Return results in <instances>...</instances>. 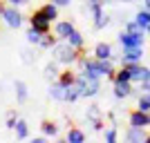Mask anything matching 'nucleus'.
<instances>
[{
    "instance_id": "nucleus-1",
    "label": "nucleus",
    "mask_w": 150,
    "mask_h": 143,
    "mask_svg": "<svg viewBox=\"0 0 150 143\" xmlns=\"http://www.w3.org/2000/svg\"><path fill=\"white\" fill-rule=\"evenodd\" d=\"M52 56H54V61L61 63V65H74L76 61H79V56H81V49H76V47H72V45L67 43V40H63V38H58L56 45L52 47Z\"/></svg>"
},
{
    "instance_id": "nucleus-2",
    "label": "nucleus",
    "mask_w": 150,
    "mask_h": 143,
    "mask_svg": "<svg viewBox=\"0 0 150 143\" xmlns=\"http://www.w3.org/2000/svg\"><path fill=\"white\" fill-rule=\"evenodd\" d=\"M29 27L38 29L40 34H50L52 31V20L43 13V9H36V11L29 16Z\"/></svg>"
},
{
    "instance_id": "nucleus-3",
    "label": "nucleus",
    "mask_w": 150,
    "mask_h": 143,
    "mask_svg": "<svg viewBox=\"0 0 150 143\" xmlns=\"http://www.w3.org/2000/svg\"><path fill=\"white\" fill-rule=\"evenodd\" d=\"M119 45L121 47H139V45H144V31H121L119 36Z\"/></svg>"
},
{
    "instance_id": "nucleus-4",
    "label": "nucleus",
    "mask_w": 150,
    "mask_h": 143,
    "mask_svg": "<svg viewBox=\"0 0 150 143\" xmlns=\"http://www.w3.org/2000/svg\"><path fill=\"white\" fill-rule=\"evenodd\" d=\"M2 18H5L7 27H11V29H18L20 25H23V13L18 11V7H5V11H2Z\"/></svg>"
},
{
    "instance_id": "nucleus-5",
    "label": "nucleus",
    "mask_w": 150,
    "mask_h": 143,
    "mask_svg": "<svg viewBox=\"0 0 150 143\" xmlns=\"http://www.w3.org/2000/svg\"><path fill=\"white\" fill-rule=\"evenodd\" d=\"M141 58H144V45H139V47H123V54H121V65L141 63Z\"/></svg>"
},
{
    "instance_id": "nucleus-6",
    "label": "nucleus",
    "mask_w": 150,
    "mask_h": 143,
    "mask_svg": "<svg viewBox=\"0 0 150 143\" xmlns=\"http://www.w3.org/2000/svg\"><path fill=\"white\" fill-rule=\"evenodd\" d=\"M128 67H130V74H132V83L141 85V83L150 81V67H146V65H141V63H132V65H128Z\"/></svg>"
},
{
    "instance_id": "nucleus-7",
    "label": "nucleus",
    "mask_w": 150,
    "mask_h": 143,
    "mask_svg": "<svg viewBox=\"0 0 150 143\" xmlns=\"http://www.w3.org/2000/svg\"><path fill=\"white\" fill-rule=\"evenodd\" d=\"M128 121H130L132 128H148L150 125V112H144V110H132L130 116H128Z\"/></svg>"
},
{
    "instance_id": "nucleus-8",
    "label": "nucleus",
    "mask_w": 150,
    "mask_h": 143,
    "mask_svg": "<svg viewBox=\"0 0 150 143\" xmlns=\"http://www.w3.org/2000/svg\"><path fill=\"white\" fill-rule=\"evenodd\" d=\"M74 29L76 27H74L72 20H56V23H54V34H56L58 38H63V40L69 38V34H72Z\"/></svg>"
},
{
    "instance_id": "nucleus-9",
    "label": "nucleus",
    "mask_w": 150,
    "mask_h": 143,
    "mask_svg": "<svg viewBox=\"0 0 150 143\" xmlns=\"http://www.w3.org/2000/svg\"><path fill=\"white\" fill-rule=\"evenodd\" d=\"M150 134H146V128H128V132H125V139L130 143H146L148 141Z\"/></svg>"
},
{
    "instance_id": "nucleus-10",
    "label": "nucleus",
    "mask_w": 150,
    "mask_h": 143,
    "mask_svg": "<svg viewBox=\"0 0 150 143\" xmlns=\"http://www.w3.org/2000/svg\"><path fill=\"white\" fill-rule=\"evenodd\" d=\"M114 99H128L132 94V83L130 81H114Z\"/></svg>"
},
{
    "instance_id": "nucleus-11",
    "label": "nucleus",
    "mask_w": 150,
    "mask_h": 143,
    "mask_svg": "<svg viewBox=\"0 0 150 143\" xmlns=\"http://www.w3.org/2000/svg\"><path fill=\"white\" fill-rule=\"evenodd\" d=\"M65 94H67V87L63 85L61 81H52V87H50V96L54 101H63V103H65Z\"/></svg>"
},
{
    "instance_id": "nucleus-12",
    "label": "nucleus",
    "mask_w": 150,
    "mask_h": 143,
    "mask_svg": "<svg viewBox=\"0 0 150 143\" xmlns=\"http://www.w3.org/2000/svg\"><path fill=\"white\" fill-rule=\"evenodd\" d=\"M99 89H101V78H90L88 76V81H85V87H83V96L85 99H90V96H96L99 94Z\"/></svg>"
},
{
    "instance_id": "nucleus-13",
    "label": "nucleus",
    "mask_w": 150,
    "mask_h": 143,
    "mask_svg": "<svg viewBox=\"0 0 150 143\" xmlns=\"http://www.w3.org/2000/svg\"><path fill=\"white\" fill-rule=\"evenodd\" d=\"M94 56L101 58V61H105V58H112V56H114L112 45H110V43H96V47H94Z\"/></svg>"
},
{
    "instance_id": "nucleus-14",
    "label": "nucleus",
    "mask_w": 150,
    "mask_h": 143,
    "mask_svg": "<svg viewBox=\"0 0 150 143\" xmlns=\"http://www.w3.org/2000/svg\"><path fill=\"white\" fill-rule=\"evenodd\" d=\"M134 20L139 23V27H141L146 34H150V9H141V11H137Z\"/></svg>"
},
{
    "instance_id": "nucleus-15",
    "label": "nucleus",
    "mask_w": 150,
    "mask_h": 143,
    "mask_svg": "<svg viewBox=\"0 0 150 143\" xmlns=\"http://www.w3.org/2000/svg\"><path fill=\"white\" fill-rule=\"evenodd\" d=\"M65 141L67 143H83L85 141V132L79 130V128H69L67 134H65Z\"/></svg>"
},
{
    "instance_id": "nucleus-16",
    "label": "nucleus",
    "mask_w": 150,
    "mask_h": 143,
    "mask_svg": "<svg viewBox=\"0 0 150 143\" xmlns=\"http://www.w3.org/2000/svg\"><path fill=\"white\" fill-rule=\"evenodd\" d=\"M13 89H16V101H18L20 105H23V103H27V99H29V92H27V85H25V83H23V81H16Z\"/></svg>"
},
{
    "instance_id": "nucleus-17",
    "label": "nucleus",
    "mask_w": 150,
    "mask_h": 143,
    "mask_svg": "<svg viewBox=\"0 0 150 143\" xmlns=\"http://www.w3.org/2000/svg\"><path fill=\"white\" fill-rule=\"evenodd\" d=\"M58 74H61V72H58V63H56V61H54V63H47V65H45V69H43L45 81H56Z\"/></svg>"
},
{
    "instance_id": "nucleus-18",
    "label": "nucleus",
    "mask_w": 150,
    "mask_h": 143,
    "mask_svg": "<svg viewBox=\"0 0 150 143\" xmlns=\"http://www.w3.org/2000/svg\"><path fill=\"white\" fill-rule=\"evenodd\" d=\"M40 9H43V13H45V16H47V18L52 20V23H56V18H58V9H61L58 5H54V2L50 0V2H45V5L40 7Z\"/></svg>"
},
{
    "instance_id": "nucleus-19",
    "label": "nucleus",
    "mask_w": 150,
    "mask_h": 143,
    "mask_svg": "<svg viewBox=\"0 0 150 143\" xmlns=\"http://www.w3.org/2000/svg\"><path fill=\"white\" fill-rule=\"evenodd\" d=\"M65 40H67L69 45H72V47H76V49H81L83 51V45H85V38H83V34L81 31H72V34H69V38H65Z\"/></svg>"
},
{
    "instance_id": "nucleus-20",
    "label": "nucleus",
    "mask_w": 150,
    "mask_h": 143,
    "mask_svg": "<svg viewBox=\"0 0 150 143\" xmlns=\"http://www.w3.org/2000/svg\"><path fill=\"white\" fill-rule=\"evenodd\" d=\"M40 130H43L45 137H52V139L58 137V125L54 123V121H43V123H40Z\"/></svg>"
},
{
    "instance_id": "nucleus-21",
    "label": "nucleus",
    "mask_w": 150,
    "mask_h": 143,
    "mask_svg": "<svg viewBox=\"0 0 150 143\" xmlns=\"http://www.w3.org/2000/svg\"><path fill=\"white\" fill-rule=\"evenodd\" d=\"M110 81H130L132 83V74H130V67H128V65H121V69H117V72H114V76L112 78H110Z\"/></svg>"
},
{
    "instance_id": "nucleus-22",
    "label": "nucleus",
    "mask_w": 150,
    "mask_h": 143,
    "mask_svg": "<svg viewBox=\"0 0 150 143\" xmlns=\"http://www.w3.org/2000/svg\"><path fill=\"white\" fill-rule=\"evenodd\" d=\"M58 81H61L65 87L74 85V83H76V72H72V69H65V72H61V74H58Z\"/></svg>"
},
{
    "instance_id": "nucleus-23",
    "label": "nucleus",
    "mask_w": 150,
    "mask_h": 143,
    "mask_svg": "<svg viewBox=\"0 0 150 143\" xmlns=\"http://www.w3.org/2000/svg\"><path fill=\"white\" fill-rule=\"evenodd\" d=\"M56 40H58L56 34H54V36H52V31H50V34H43V38H40L38 47H43V49H52V47L56 45Z\"/></svg>"
},
{
    "instance_id": "nucleus-24",
    "label": "nucleus",
    "mask_w": 150,
    "mask_h": 143,
    "mask_svg": "<svg viewBox=\"0 0 150 143\" xmlns=\"http://www.w3.org/2000/svg\"><path fill=\"white\" fill-rule=\"evenodd\" d=\"M16 137L18 139H27L29 137V125H27L25 118H18V123H16Z\"/></svg>"
},
{
    "instance_id": "nucleus-25",
    "label": "nucleus",
    "mask_w": 150,
    "mask_h": 143,
    "mask_svg": "<svg viewBox=\"0 0 150 143\" xmlns=\"http://www.w3.org/2000/svg\"><path fill=\"white\" fill-rule=\"evenodd\" d=\"M137 107L144 110V112H150V92H141L137 99Z\"/></svg>"
},
{
    "instance_id": "nucleus-26",
    "label": "nucleus",
    "mask_w": 150,
    "mask_h": 143,
    "mask_svg": "<svg viewBox=\"0 0 150 143\" xmlns=\"http://www.w3.org/2000/svg\"><path fill=\"white\" fill-rule=\"evenodd\" d=\"M81 99V89L76 87V83L74 85H69L67 87V94H65V103H74V101H79Z\"/></svg>"
},
{
    "instance_id": "nucleus-27",
    "label": "nucleus",
    "mask_w": 150,
    "mask_h": 143,
    "mask_svg": "<svg viewBox=\"0 0 150 143\" xmlns=\"http://www.w3.org/2000/svg\"><path fill=\"white\" fill-rule=\"evenodd\" d=\"M25 36H27V43H31V45H38V43H40V38H43V34H40L38 29H34V27H29Z\"/></svg>"
},
{
    "instance_id": "nucleus-28",
    "label": "nucleus",
    "mask_w": 150,
    "mask_h": 143,
    "mask_svg": "<svg viewBox=\"0 0 150 143\" xmlns=\"http://www.w3.org/2000/svg\"><path fill=\"white\" fill-rule=\"evenodd\" d=\"M108 25H110V16H108L105 11L94 18V29H103V27H108Z\"/></svg>"
},
{
    "instance_id": "nucleus-29",
    "label": "nucleus",
    "mask_w": 150,
    "mask_h": 143,
    "mask_svg": "<svg viewBox=\"0 0 150 143\" xmlns=\"http://www.w3.org/2000/svg\"><path fill=\"white\" fill-rule=\"evenodd\" d=\"M85 116H88L90 121L94 123V121L103 118V114H101V107H99V105H90V107H88V114H85Z\"/></svg>"
},
{
    "instance_id": "nucleus-30",
    "label": "nucleus",
    "mask_w": 150,
    "mask_h": 143,
    "mask_svg": "<svg viewBox=\"0 0 150 143\" xmlns=\"http://www.w3.org/2000/svg\"><path fill=\"white\" fill-rule=\"evenodd\" d=\"M103 134H105V141L108 143H114L117 141V139H119V134H117V125H110V128H108V130H103Z\"/></svg>"
},
{
    "instance_id": "nucleus-31",
    "label": "nucleus",
    "mask_w": 150,
    "mask_h": 143,
    "mask_svg": "<svg viewBox=\"0 0 150 143\" xmlns=\"http://www.w3.org/2000/svg\"><path fill=\"white\" fill-rule=\"evenodd\" d=\"M16 123H18V116H16V112H13V110H9V112H7L5 125L9 128V130H16Z\"/></svg>"
},
{
    "instance_id": "nucleus-32",
    "label": "nucleus",
    "mask_w": 150,
    "mask_h": 143,
    "mask_svg": "<svg viewBox=\"0 0 150 143\" xmlns=\"http://www.w3.org/2000/svg\"><path fill=\"white\" fill-rule=\"evenodd\" d=\"M125 31H134V34H137V31H144V29L139 27L137 20H130V23H125ZM144 34H146V31H144Z\"/></svg>"
},
{
    "instance_id": "nucleus-33",
    "label": "nucleus",
    "mask_w": 150,
    "mask_h": 143,
    "mask_svg": "<svg viewBox=\"0 0 150 143\" xmlns=\"http://www.w3.org/2000/svg\"><path fill=\"white\" fill-rule=\"evenodd\" d=\"M92 128H94L96 132H103V130H105V125H103V118H99V121H94V123H92Z\"/></svg>"
},
{
    "instance_id": "nucleus-34",
    "label": "nucleus",
    "mask_w": 150,
    "mask_h": 143,
    "mask_svg": "<svg viewBox=\"0 0 150 143\" xmlns=\"http://www.w3.org/2000/svg\"><path fill=\"white\" fill-rule=\"evenodd\" d=\"M9 5H13V7H23V5H27L29 0H7Z\"/></svg>"
},
{
    "instance_id": "nucleus-35",
    "label": "nucleus",
    "mask_w": 150,
    "mask_h": 143,
    "mask_svg": "<svg viewBox=\"0 0 150 143\" xmlns=\"http://www.w3.org/2000/svg\"><path fill=\"white\" fill-rule=\"evenodd\" d=\"M54 5H58V7H69L72 5V0H52Z\"/></svg>"
},
{
    "instance_id": "nucleus-36",
    "label": "nucleus",
    "mask_w": 150,
    "mask_h": 143,
    "mask_svg": "<svg viewBox=\"0 0 150 143\" xmlns=\"http://www.w3.org/2000/svg\"><path fill=\"white\" fill-rule=\"evenodd\" d=\"M139 89H141V92H150V81L141 83V85H139Z\"/></svg>"
},
{
    "instance_id": "nucleus-37",
    "label": "nucleus",
    "mask_w": 150,
    "mask_h": 143,
    "mask_svg": "<svg viewBox=\"0 0 150 143\" xmlns=\"http://www.w3.org/2000/svg\"><path fill=\"white\" fill-rule=\"evenodd\" d=\"M94 2H101V5H105V2H110V0H88V5H94Z\"/></svg>"
},
{
    "instance_id": "nucleus-38",
    "label": "nucleus",
    "mask_w": 150,
    "mask_h": 143,
    "mask_svg": "<svg viewBox=\"0 0 150 143\" xmlns=\"http://www.w3.org/2000/svg\"><path fill=\"white\" fill-rule=\"evenodd\" d=\"M34 143H45V134H43V137H36V139H34Z\"/></svg>"
},
{
    "instance_id": "nucleus-39",
    "label": "nucleus",
    "mask_w": 150,
    "mask_h": 143,
    "mask_svg": "<svg viewBox=\"0 0 150 143\" xmlns=\"http://www.w3.org/2000/svg\"><path fill=\"white\" fill-rule=\"evenodd\" d=\"M144 7H146V9H150V0H144Z\"/></svg>"
},
{
    "instance_id": "nucleus-40",
    "label": "nucleus",
    "mask_w": 150,
    "mask_h": 143,
    "mask_svg": "<svg viewBox=\"0 0 150 143\" xmlns=\"http://www.w3.org/2000/svg\"><path fill=\"white\" fill-rule=\"evenodd\" d=\"M2 11H5V5H2V2H0V16H2Z\"/></svg>"
},
{
    "instance_id": "nucleus-41",
    "label": "nucleus",
    "mask_w": 150,
    "mask_h": 143,
    "mask_svg": "<svg viewBox=\"0 0 150 143\" xmlns=\"http://www.w3.org/2000/svg\"><path fill=\"white\" fill-rule=\"evenodd\" d=\"M121 2H134V0H121Z\"/></svg>"
}]
</instances>
